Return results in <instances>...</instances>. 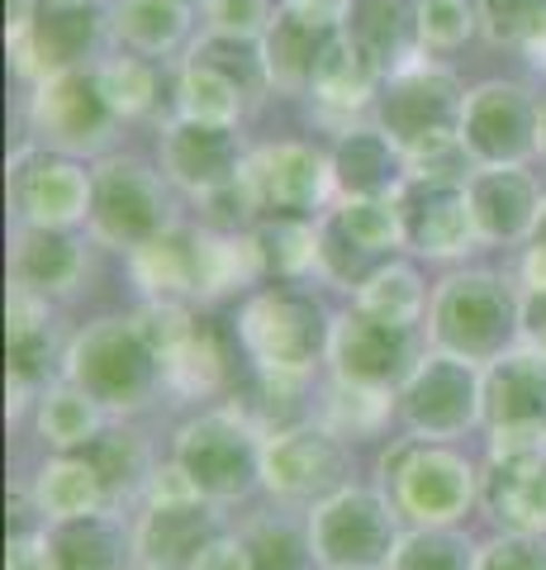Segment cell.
<instances>
[{"instance_id": "obj_1", "label": "cell", "mask_w": 546, "mask_h": 570, "mask_svg": "<svg viewBox=\"0 0 546 570\" xmlns=\"http://www.w3.org/2000/svg\"><path fill=\"white\" fill-rule=\"evenodd\" d=\"M234 337L267 376L295 381L328 352L332 324L309 291H299L290 281H276L267 291L248 295V305L238 309Z\"/></svg>"}, {"instance_id": "obj_2", "label": "cell", "mask_w": 546, "mask_h": 570, "mask_svg": "<svg viewBox=\"0 0 546 570\" xmlns=\"http://www.w3.org/2000/svg\"><path fill=\"white\" fill-rule=\"evenodd\" d=\"M67 381L100 409H138L162 381V352L138 318H100L67 352Z\"/></svg>"}, {"instance_id": "obj_3", "label": "cell", "mask_w": 546, "mask_h": 570, "mask_svg": "<svg viewBox=\"0 0 546 570\" xmlns=\"http://www.w3.org/2000/svg\"><path fill=\"white\" fill-rule=\"evenodd\" d=\"M428 324L443 352L466 362H499L523 328V305L495 272H456L437 285Z\"/></svg>"}, {"instance_id": "obj_4", "label": "cell", "mask_w": 546, "mask_h": 570, "mask_svg": "<svg viewBox=\"0 0 546 570\" xmlns=\"http://www.w3.org/2000/svg\"><path fill=\"white\" fill-rule=\"evenodd\" d=\"M380 134L395 142L404 157H437L451 142H461L466 91L447 67H404L385 77L380 100Z\"/></svg>"}, {"instance_id": "obj_5", "label": "cell", "mask_w": 546, "mask_h": 570, "mask_svg": "<svg viewBox=\"0 0 546 570\" xmlns=\"http://www.w3.org/2000/svg\"><path fill=\"white\" fill-rule=\"evenodd\" d=\"M385 499L418 528H451L475 499V471L437 438H404L385 456Z\"/></svg>"}, {"instance_id": "obj_6", "label": "cell", "mask_w": 546, "mask_h": 570, "mask_svg": "<svg viewBox=\"0 0 546 570\" xmlns=\"http://www.w3.org/2000/svg\"><path fill=\"white\" fill-rule=\"evenodd\" d=\"M309 547L324 570H390L399 547L395 504L376 490H338L314 504Z\"/></svg>"}, {"instance_id": "obj_7", "label": "cell", "mask_w": 546, "mask_h": 570, "mask_svg": "<svg viewBox=\"0 0 546 570\" xmlns=\"http://www.w3.org/2000/svg\"><path fill=\"white\" fill-rule=\"evenodd\" d=\"M176 466L190 475V485L205 499H242L261 480V442L238 414L209 409V414L181 423Z\"/></svg>"}, {"instance_id": "obj_8", "label": "cell", "mask_w": 546, "mask_h": 570, "mask_svg": "<svg viewBox=\"0 0 546 570\" xmlns=\"http://www.w3.org/2000/svg\"><path fill=\"white\" fill-rule=\"evenodd\" d=\"M399 414L423 438H456L475 419H485V376L466 356L437 347L409 371L399 390Z\"/></svg>"}, {"instance_id": "obj_9", "label": "cell", "mask_w": 546, "mask_h": 570, "mask_svg": "<svg viewBox=\"0 0 546 570\" xmlns=\"http://www.w3.org/2000/svg\"><path fill=\"white\" fill-rule=\"evenodd\" d=\"M332 181V163L309 142H271L257 148L238 171V195L257 219H309Z\"/></svg>"}, {"instance_id": "obj_10", "label": "cell", "mask_w": 546, "mask_h": 570, "mask_svg": "<svg viewBox=\"0 0 546 570\" xmlns=\"http://www.w3.org/2000/svg\"><path fill=\"white\" fill-rule=\"evenodd\" d=\"M461 148L480 167H523L542 148V105L518 81H485L466 96Z\"/></svg>"}, {"instance_id": "obj_11", "label": "cell", "mask_w": 546, "mask_h": 570, "mask_svg": "<svg viewBox=\"0 0 546 570\" xmlns=\"http://www.w3.org/2000/svg\"><path fill=\"white\" fill-rule=\"evenodd\" d=\"M91 228L110 247L138 253L157 234H167L162 181L133 157H110L91 171Z\"/></svg>"}, {"instance_id": "obj_12", "label": "cell", "mask_w": 546, "mask_h": 570, "mask_svg": "<svg viewBox=\"0 0 546 570\" xmlns=\"http://www.w3.org/2000/svg\"><path fill=\"white\" fill-rule=\"evenodd\" d=\"M485 509L508 532L546 528V428H499L495 461L485 475Z\"/></svg>"}, {"instance_id": "obj_13", "label": "cell", "mask_w": 546, "mask_h": 570, "mask_svg": "<svg viewBox=\"0 0 546 570\" xmlns=\"http://www.w3.org/2000/svg\"><path fill=\"white\" fill-rule=\"evenodd\" d=\"M105 29V14L96 0H29L14 20V58L33 77H58L86 62Z\"/></svg>"}, {"instance_id": "obj_14", "label": "cell", "mask_w": 546, "mask_h": 570, "mask_svg": "<svg viewBox=\"0 0 546 570\" xmlns=\"http://www.w3.org/2000/svg\"><path fill=\"white\" fill-rule=\"evenodd\" d=\"M115 105L105 100L100 91V77L96 71H58V77H43L39 91H33L29 105V124L39 142H48L52 153H91L100 148L115 129Z\"/></svg>"}, {"instance_id": "obj_15", "label": "cell", "mask_w": 546, "mask_h": 570, "mask_svg": "<svg viewBox=\"0 0 546 570\" xmlns=\"http://www.w3.org/2000/svg\"><path fill=\"white\" fill-rule=\"evenodd\" d=\"M10 205L33 228H67L91 219V171L67 153L20 148L10 163Z\"/></svg>"}, {"instance_id": "obj_16", "label": "cell", "mask_w": 546, "mask_h": 570, "mask_svg": "<svg viewBox=\"0 0 546 570\" xmlns=\"http://www.w3.org/2000/svg\"><path fill=\"white\" fill-rule=\"evenodd\" d=\"M395 205H399V224H404V247H414L418 257H461L466 247L480 238L475 234L466 181L418 171L414 181L399 186Z\"/></svg>"}, {"instance_id": "obj_17", "label": "cell", "mask_w": 546, "mask_h": 570, "mask_svg": "<svg viewBox=\"0 0 546 570\" xmlns=\"http://www.w3.org/2000/svg\"><path fill=\"white\" fill-rule=\"evenodd\" d=\"M343 480L347 448L332 428H286L261 448V485L280 499H328Z\"/></svg>"}, {"instance_id": "obj_18", "label": "cell", "mask_w": 546, "mask_h": 570, "mask_svg": "<svg viewBox=\"0 0 546 570\" xmlns=\"http://www.w3.org/2000/svg\"><path fill=\"white\" fill-rule=\"evenodd\" d=\"M332 362H338V376L351 385H371V390H390L404 385L414 362V328L385 324L351 305L338 324H332Z\"/></svg>"}, {"instance_id": "obj_19", "label": "cell", "mask_w": 546, "mask_h": 570, "mask_svg": "<svg viewBox=\"0 0 546 570\" xmlns=\"http://www.w3.org/2000/svg\"><path fill=\"white\" fill-rule=\"evenodd\" d=\"M338 39H343V24L332 20L328 10L309 6V0H286V6L271 14L267 33H261L271 81L286 86V91H309Z\"/></svg>"}, {"instance_id": "obj_20", "label": "cell", "mask_w": 546, "mask_h": 570, "mask_svg": "<svg viewBox=\"0 0 546 570\" xmlns=\"http://www.w3.org/2000/svg\"><path fill=\"white\" fill-rule=\"evenodd\" d=\"M219 538L215 509L205 494L148 504V513L133 528V557L148 570H196L209 542Z\"/></svg>"}, {"instance_id": "obj_21", "label": "cell", "mask_w": 546, "mask_h": 570, "mask_svg": "<svg viewBox=\"0 0 546 570\" xmlns=\"http://www.w3.org/2000/svg\"><path fill=\"white\" fill-rule=\"evenodd\" d=\"M248 157L238 153L234 124H205V119H176L162 138V167L176 186L196 195H219L238 181Z\"/></svg>"}, {"instance_id": "obj_22", "label": "cell", "mask_w": 546, "mask_h": 570, "mask_svg": "<svg viewBox=\"0 0 546 570\" xmlns=\"http://www.w3.org/2000/svg\"><path fill=\"white\" fill-rule=\"evenodd\" d=\"M343 39L371 62L380 77L414 67L409 58L418 52V6L414 0H343L338 10Z\"/></svg>"}, {"instance_id": "obj_23", "label": "cell", "mask_w": 546, "mask_h": 570, "mask_svg": "<svg viewBox=\"0 0 546 570\" xmlns=\"http://www.w3.org/2000/svg\"><path fill=\"white\" fill-rule=\"evenodd\" d=\"M466 195L475 214V234L489 243L533 238V228L542 219V200H546L523 167H480L466 181Z\"/></svg>"}, {"instance_id": "obj_24", "label": "cell", "mask_w": 546, "mask_h": 570, "mask_svg": "<svg viewBox=\"0 0 546 570\" xmlns=\"http://www.w3.org/2000/svg\"><path fill=\"white\" fill-rule=\"evenodd\" d=\"M485 423L495 428H546V352H504L485 371Z\"/></svg>"}, {"instance_id": "obj_25", "label": "cell", "mask_w": 546, "mask_h": 570, "mask_svg": "<svg viewBox=\"0 0 546 570\" xmlns=\"http://www.w3.org/2000/svg\"><path fill=\"white\" fill-rule=\"evenodd\" d=\"M328 163H332V186L347 200H380V195H390L404 181V153L380 129L343 134Z\"/></svg>"}, {"instance_id": "obj_26", "label": "cell", "mask_w": 546, "mask_h": 570, "mask_svg": "<svg viewBox=\"0 0 546 570\" xmlns=\"http://www.w3.org/2000/svg\"><path fill=\"white\" fill-rule=\"evenodd\" d=\"M43 538L52 570H129L133 542L110 513H81V519L48 523Z\"/></svg>"}, {"instance_id": "obj_27", "label": "cell", "mask_w": 546, "mask_h": 570, "mask_svg": "<svg viewBox=\"0 0 546 570\" xmlns=\"http://www.w3.org/2000/svg\"><path fill=\"white\" fill-rule=\"evenodd\" d=\"M10 272H14V291H29L39 299L62 295V291H72L77 276H81V247L67 238V228L24 224L20 238H14Z\"/></svg>"}, {"instance_id": "obj_28", "label": "cell", "mask_w": 546, "mask_h": 570, "mask_svg": "<svg viewBox=\"0 0 546 570\" xmlns=\"http://www.w3.org/2000/svg\"><path fill=\"white\" fill-rule=\"evenodd\" d=\"M105 504H110V490H105L100 471L81 452H58L39 471V480H33V509H39L48 523L100 513Z\"/></svg>"}, {"instance_id": "obj_29", "label": "cell", "mask_w": 546, "mask_h": 570, "mask_svg": "<svg viewBox=\"0 0 546 570\" xmlns=\"http://www.w3.org/2000/svg\"><path fill=\"white\" fill-rule=\"evenodd\" d=\"M6 362H10V381L14 390H39L52 371V328H48V309L39 295L14 291L10 299V318H6Z\"/></svg>"}, {"instance_id": "obj_30", "label": "cell", "mask_w": 546, "mask_h": 570, "mask_svg": "<svg viewBox=\"0 0 546 570\" xmlns=\"http://www.w3.org/2000/svg\"><path fill=\"white\" fill-rule=\"evenodd\" d=\"M133 272L152 295H176V291L200 295V234H186V228L157 234L133 253Z\"/></svg>"}, {"instance_id": "obj_31", "label": "cell", "mask_w": 546, "mask_h": 570, "mask_svg": "<svg viewBox=\"0 0 546 570\" xmlns=\"http://www.w3.org/2000/svg\"><path fill=\"white\" fill-rule=\"evenodd\" d=\"M190 29V6L186 0H125L115 10V33L143 58L171 52Z\"/></svg>"}, {"instance_id": "obj_32", "label": "cell", "mask_w": 546, "mask_h": 570, "mask_svg": "<svg viewBox=\"0 0 546 570\" xmlns=\"http://www.w3.org/2000/svg\"><path fill=\"white\" fill-rule=\"evenodd\" d=\"M423 305H428L423 281L414 266H404V262H385L380 272H371L357 285V309L371 318H385V324H399V328H414Z\"/></svg>"}, {"instance_id": "obj_33", "label": "cell", "mask_w": 546, "mask_h": 570, "mask_svg": "<svg viewBox=\"0 0 546 570\" xmlns=\"http://www.w3.org/2000/svg\"><path fill=\"white\" fill-rule=\"evenodd\" d=\"M39 433L48 448L58 452H81L86 442L100 433V404L86 395L81 385H52L39 400Z\"/></svg>"}, {"instance_id": "obj_34", "label": "cell", "mask_w": 546, "mask_h": 570, "mask_svg": "<svg viewBox=\"0 0 546 570\" xmlns=\"http://www.w3.org/2000/svg\"><path fill=\"white\" fill-rule=\"evenodd\" d=\"M380 81H385L380 71L366 62L347 39H338L332 52L324 58V67H319V77H314L309 91L319 96L324 105H332V110H357V105H366L380 91Z\"/></svg>"}, {"instance_id": "obj_35", "label": "cell", "mask_w": 546, "mask_h": 570, "mask_svg": "<svg viewBox=\"0 0 546 570\" xmlns=\"http://www.w3.org/2000/svg\"><path fill=\"white\" fill-rule=\"evenodd\" d=\"M190 62L215 67L219 77L234 81L248 100L267 91V81H271L267 52H261L257 39H242V33H209V39H200L196 48H190Z\"/></svg>"}, {"instance_id": "obj_36", "label": "cell", "mask_w": 546, "mask_h": 570, "mask_svg": "<svg viewBox=\"0 0 546 570\" xmlns=\"http://www.w3.org/2000/svg\"><path fill=\"white\" fill-rule=\"evenodd\" d=\"M252 257L276 276H299L319 262V228L314 219H261L252 234Z\"/></svg>"}, {"instance_id": "obj_37", "label": "cell", "mask_w": 546, "mask_h": 570, "mask_svg": "<svg viewBox=\"0 0 546 570\" xmlns=\"http://www.w3.org/2000/svg\"><path fill=\"white\" fill-rule=\"evenodd\" d=\"M81 456L100 471V480H105V490H110V499H115V494H125V490H133L138 480L148 475L143 442H138L133 433H119V428H100V433L81 448Z\"/></svg>"}, {"instance_id": "obj_38", "label": "cell", "mask_w": 546, "mask_h": 570, "mask_svg": "<svg viewBox=\"0 0 546 570\" xmlns=\"http://www.w3.org/2000/svg\"><path fill=\"white\" fill-rule=\"evenodd\" d=\"M475 557L466 538H456L451 528H414L409 538H399L390 570H475Z\"/></svg>"}, {"instance_id": "obj_39", "label": "cell", "mask_w": 546, "mask_h": 570, "mask_svg": "<svg viewBox=\"0 0 546 570\" xmlns=\"http://www.w3.org/2000/svg\"><path fill=\"white\" fill-rule=\"evenodd\" d=\"M242 96L234 81L219 77L215 67L205 62H186L181 71V115L186 119H205V124H234L242 110Z\"/></svg>"}, {"instance_id": "obj_40", "label": "cell", "mask_w": 546, "mask_h": 570, "mask_svg": "<svg viewBox=\"0 0 546 570\" xmlns=\"http://www.w3.org/2000/svg\"><path fill=\"white\" fill-rule=\"evenodd\" d=\"M480 29L504 48H542L546 43V0H480Z\"/></svg>"}, {"instance_id": "obj_41", "label": "cell", "mask_w": 546, "mask_h": 570, "mask_svg": "<svg viewBox=\"0 0 546 570\" xmlns=\"http://www.w3.org/2000/svg\"><path fill=\"white\" fill-rule=\"evenodd\" d=\"M248 557H252V570H314V547H309V528L295 532L290 523L280 519H261L248 528Z\"/></svg>"}, {"instance_id": "obj_42", "label": "cell", "mask_w": 546, "mask_h": 570, "mask_svg": "<svg viewBox=\"0 0 546 570\" xmlns=\"http://www.w3.org/2000/svg\"><path fill=\"white\" fill-rule=\"evenodd\" d=\"M96 77H100V91L115 105L119 119H138L157 105V71L143 58H115V62L96 67Z\"/></svg>"}, {"instance_id": "obj_43", "label": "cell", "mask_w": 546, "mask_h": 570, "mask_svg": "<svg viewBox=\"0 0 546 570\" xmlns=\"http://www.w3.org/2000/svg\"><path fill=\"white\" fill-rule=\"evenodd\" d=\"M475 14L466 0H418V33H423V48H461L470 33H475Z\"/></svg>"}, {"instance_id": "obj_44", "label": "cell", "mask_w": 546, "mask_h": 570, "mask_svg": "<svg viewBox=\"0 0 546 570\" xmlns=\"http://www.w3.org/2000/svg\"><path fill=\"white\" fill-rule=\"evenodd\" d=\"M475 570H546V542L537 532H508V538L480 547Z\"/></svg>"}, {"instance_id": "obj_45", "label": "cell", "mask_w": 546, "mask_h": 570, "mask_svg": "<svg viewBox=\"0 0 546 570\" xmlns=\"http://www.w3.org/2000/svg\"><path fill=\"white\" fill-rule=\"evenodd\" d=\"M209 20L215 33H242V39H257L271 24L267 0H209Z\"/></svg>"}, {"instance_id": "obj_46", "label": "cell", "mask_w": 546, "mask_h": 570, "mask_svg": "<svg viewBox=\"0 0 546 570\" xmlns=\"http://www.w3.org/2000/svg\"><path fill=\"white\" fill-rule=\"evenodd\" d=\"M6 570H52L48 538H33V532H10Z\"/></svg>"}, {"instance_id": "obj_47", "label": "cell", "mask_w": 546, "mask_h": 570, "mask_svg": "<svg viewBox=\"0 0 546 570\" xmlns=\"http://www.w3.org/2000/svg\"><path fill=\"white\" fill-rule=\"evenodd\" d=\"M523 281H527V295H546V200H542V219L533 228V247L523 257Z\"/></svg>"}, {"instance_id": "obj_48", "label": "cell", "mask_w": 546, "mask_h": 570, "mask_svg": "<svg viewBox=\"0 0 546 570\" xmlns=\"http://www.w3.org/2000/svg\"><path fill=\"white\" fill-rule=\"evenodd\" d=\"M196 570H252L248 542H238V538H215Z\"/></svg>"}, {"instance_id": "obj_49", "label": "cell", "mask_w": 546, "mask_h": 570, "mask_svg": "<svg viewBox=\"0 0 546 570\" xmlns=\"http://www.w3.org/2000/svg\"><path fill=\"white\" fill-rule=\"evenodd\" d=\"M523 328H527V337H533V347L546 352V295L523 299Z\"/></svg>"}, {"instance_id": "obj_50", "label": "cell", "mask_w": 546, "mask_h": 570, "mask_svg": "<svg viewBox=\"0 0 546 570\" xmlns=\"http://www.w3.org/2000/svg\"><path fill=\"white\" fill-rule=\"evenodd\" d=\"M542 153H546V105H542Z\"/></svg>"}, {"instance_id": "obj_51", "label": "cell", "mask_w": 546, "mask_h": 570, "mask_svg": "<svg viewBox=\"0 0 546 570\" xmlns=\"http://www.w3.org/2000/svg\"><path fill=\"white\" fill-rule=\"evenodd\" d=\"M186 6H196V0H186Z\"/></svg>"}, {"instance_id": "obj_52", "label": "cell", "mask_w": 546, "mask_h": 570, "mask_svg": "<svg viewBox=\"0 0 546 570\" xmlns=\"http://www.w3.org/2000/svg\"><path fill=\"white\" fill-rule=\"evenodd\" d=\"M138 570H148V566H138Z\"/></svg>"}]
</instances>
